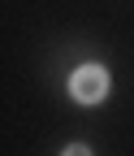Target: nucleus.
Returning a JSON list of instances; mask_svg holds the SVG:
<instances>
[{"instance_id": "nucleus-1", "label": "nucleus", "mask_w": 134, "mask_h": 156, "mask_svg": "<svg viewBox=\"0 0 134 156\" xmlns=\"http://www.w3.org/2000/svg\"><path fill=\"white\" fill-rule=\"evenodd\" d=\"M69 91H74V100H82V104H100L104 95H108V74H104V65H82L78 74L69 78Z\"/></svg>"}, {"instance_id": "nucleus-2", "label": "nucleus", "mask_w": 134, "mask_h": 156, "mask_svg": "<svg viewBox=\"0 0 134 156\" xmlns=\"http://www.w3.org/2000/svg\"><path fill=\"white\" fill-rule=\"evenodd\" d=\"M61 156H91V152H87V147H82V143H74V147H65V152H61Z\"/></svg>"}]
</instances>
